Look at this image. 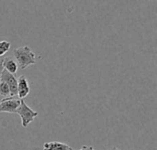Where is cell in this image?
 <instances>
[{
	"label": "cell",
	"mask_w": 157,
	"mask_h": 150,
	"mask_svg": "<svg viewBox=\"0 0 157 150\" xmlns=\"http://www.w3.org/2000/svg\"><path fill=\"white\" fill-rule=\"evenodd\" d=\"M0 81L7 84L10 90L11 97H17V79L15 74H11L3 69L0 75Z\"/></svg>",
	"instance_id": "cell-4"
},
{
	"label": "cell",
	"mask_w": 157,
	"mask_h": 150,
	"mask_svg": "<svg viewBox=\"0 0 157 150\" xmlns=\"http://www.w3.org/2000/svg\"><path fill=\"white\" fill-rule=\"evenodd\" d=\"M17 114L20 116L21 119V125L22 127L26 128L28 126L34 121V119L39 115V113L32 110L26 103L24 100L20 101V104L17 110Z\"/></svg>",
	"instance_id": "cell-2"
},
{
	"label": "cell",
	"mask_w": 157,
	"mask_h": 150,
	"mask_svg": "<svg viewBox=\"0 0 157 150\" xmlns=\"http://www.w3.org/2000/svg\"><path fill=\"white\" fill-rule=\"evenodd\" d=\"M13 55L17 60V64H18V68H20L21 70H25L29 66L36 64L37 62L36 55L29 46H22L15 49L13 50Z\"/></svg>",
	"instance_id": "cell-1"
},
{
	"label": "cell",
	"mask_w": 157,
	"mask_h": 150,
	"mask_svg": "<svg viewBox=\"0 0 157 150\" xmlns=\"http://www.w3.org/2000/svg\"><path fill=\"white\" fill-rule=\"evenodd\" d=\"M44 150H73L71 147L68 145L58 142V141H52V142H47L43 144Z\"/></svg>",
	"instance_id": "cell-7"
},
{
	"label": "cell",
	"mask_w": 157,
	"mask_h": 150,
	"mask_svg": "<svg viewBox=\"0 0 157 150\" xmlns=\"http://www.w3.org/2000/svg\"><path fill=\"white\" fill-rule=\"evenodd\" d=\"M109 150H121V149H119V148H116V147H113V148H109Z\"/></svg>",
	"instance_id": "cell-12"
},
{
	"label": "cell",
	"mask_w": 157,
	"mask_h": 150,
	"mask_svg": "<svg viewBox=\"0 0 157 150\" xmlns=\"http://www.w3.org/2000/svg\"><path fill=\"white\" fill-rule=\"evenodd\" d=\"M8 97H11L9 87L7 86V84L6 82L0 81V101L2 99H6Z\"/></svg>",
	"instance_id": "cell-8"
},
{
	"label": "cell",
	"mask_w": 157,
	"mask_h": 150,
	"mask_svg": "<svg viewBox=\"0 0 157 150\" xmlns=\"http://www.w3.org/2000/svg\"><path fill=\"white\" fill-rule=\"evenodd\" d=\"M11 44L7 40H1L0 41V57L5 55L10 49Z\"/></svg>",
	"instance_id": "cell-9"
},
{
	"label": "cell",
	"mask_w": 157,
	"mask_h": 150,
	"mask_svg": "<svg viewBox=\"0 0 157 150\" xmlns=\"http://www.w3.org/2000/svg\"><path fill=\"white\" fill-rule=\"evenodd\" d=\"M20 99L17 97H8L0 101V113L17 114V110L20 104Z\"/></svg>",
	"instance_id": "cell-3"
},
{
	"label": "cell",
	"mask_w": 157,
	"mask_h": 150,
	"mask_svg": "<svg viewBox=\"0 0 157 150\" xmlns=\"http://www.w3.org/2000/svg\"><path fill=\"white\" fill-rule=\"evenodd\" d=\"M79 150H96L93 147H90V146H83L81 148V149Z\"/></svg>",
	"instance_id": "cell-10"
},
{
	"label": "cell",
	"mask_w": 157,
	"mask_h": 150,
	"mask_svg": "<svg viewBox=\"0 0 157 150\" xmlns=\"http://www.w3.org/2000/svg\"><path fill=\"white\" fill-rule=\"evenodd\" d=\"M3 71V66H2V59H0V75H1V72Z\"/></svg>",
	"instance_id": "cell-11"
},
{
	"label": "cell",
	"mask_w": 157,
	"mask_h": 150,
	"mask_svg": "<svg viewBox=\"0 0 157 150\" xmlns=\"http://www.w3.org/2000/svg\"><path fill=\"white\" fill-rule=\"evenodd\" d=\"M30 93V88L29 82L25 75H21L17 79V98L23 100Z\"/></svg>",
	"instance_id": "cell-5"
},
{
	"label": "cell",
	"mask_w": 157,
	"mask_h": 150,
	"mask_svg": "<svg viewBox=\"0 0 157 150\" xmlns=\"http://www.w3.org/2000/svg\"><path fill=\"white\" fill-rule=\"evenodd\" d=\"M37 150H39V149H37Z\"/></svg>",
	"instance_id": "cell-13"
},
{
	"label": "cell",
	"mask_w": 157,
	"mask_h": 150,
	"mask_svg": "<svg viewBox=\"0 0 157 150\" xmlns=\"http://www.w3.org/2000/svg\"><path fill=\"white\" fill-rule=\"evenodd\" d=\"M2 66L5 71L11 74H15L17 71V64L11 57H6L2 59Z\"/></svg>",
	"instance_id": "cell-6"
}]
</instances>
